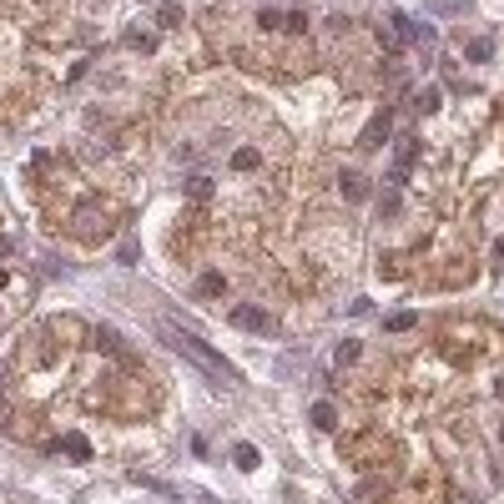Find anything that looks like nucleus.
<instances>
[{"mask_svg": "<svg viewBox=\"0 0 504 504\" xmlns=\"http://www.w3.org/2000/svg\"><path fill=\"white\" fill-rule=\"evenodd\" d=\"M76 237H86V242H96V237H106V207H96V202H86V207L76 212Z\"/></svg>", "mask_w": 504, "mask_h": 504, "instance_id": "2", "label": "nucleus"}, {"mask_svg": "<svg viewBox=\"0 0 504 504\" xmlns=\"http://www.w3.org/2000/svg\"><path fill=\"white\" fill-rule=\"evenodd\" d=\"M6 424H11V404H6V399H0V429H6Z\"/></svg>", "mask_w": 504, "mask_h": 504, "instance_id": "18", "label": "nucleus"}, {"mask_svg": "<svg viewBox=\"0 0 504 504\" xmlns=\"http://www.w3.org/2000/svg\"><path fill=\"white\" fill-rule=\"evenodd\" d=\"M232 459H237V469H257V449H252V444H237Z\"/></svg>", "mask_w": 504, "mask_h": 504, "instance_id": "13", "label": "nucleus"}, {"mask_svg": "<svg viewBox=\"0 0 504 504\" xmlns=\"http://www.w3.org/2000/svg\"><path fill=\"white\" fill-rule=\"evenodd\" d=\"M414 323H419V318H414V313H394V318H388V323H383V328H388V333H409V328H414Z\"/></svg>", "mask_w": 504, "mask_h": 504, "instance_id": "14", "label": "nucleus"}, {"mask_svg": "<svg viewBox=\"0 0 504 504\" xmlns=\"http://www.w3.org/2000/svg\"><path fill=\"white\" fill-rule=\"evenodd\" d=\"M257 161H262V151H257V146H237V151H232V166H237V172H252Z\"/></svg>", "mask_w": 504, "mask_h": 504, "instance_id": "9", "label": "nucleus"}, {"mask_svg": "<svg viewBox=\"0 0 504 504\" xmlns=\"http://www.w3.org/2000/svg\"><path fill=\"white\" fill-rule=\"evenodd\" d=\"M0 288H6V272H0Z\"/></svg>", "mask_w": 504, "mask_h": 504, "instance_id": "21", "label": "nucleus"}, {"mask_svg": "<svg viewBox=\"0 0 504 504\" xmlns=\"http://www.w3.org/2000/svg\"><path fill=\"white\" fill-rule=\"evenodd\" d=\"M489 55H494V41L489 36H474L469 41V61H489Z\"/></svg>", "mask_w": 504, "mask_h": 504, "instance_id": "11", "label": "nucleus"}, {"mask_svg": "<svg viewBox=\"0 0 504 504\" xmlns=\"http://www.w3.org/2000/svg\"><path fill=\"white\" fill-rule=\"evenodd\" d=\"M313 429H338V409H333V404H313Z\"/></svg>", "mask_w": 504, "mask_h": 504, "instance_id": "7", "label": "nucleus"}, {"mask_svg": "<svg viewBox=\"0 0 504 504\" xmlns=\"http://www.w3.org/2000/svg\"><path fill=\"white\" fill-rule=\"evenodd\" d=\"M232 323L247 328V333H272V313H262V308H252V303H237V308H232Z\"/></svg>", "mask_w": 504, "mask_h": 504, "instance_id": "4", "label": "nucleus"}, {"mask_svg": "<svg viewBox=\"0 0 504 504\" xmlns=\"http://www.w3.org/2000/svg\"><path fill=\"white\" fill-rule=\"evenodd\" d=\"M197 293H202V298H217V293H227V277H222V272H202Z\"/></svg>", "mask_w": 504, "mask_h": 504, "instance_id": "8", "label": "nucleus"}, {"mask_svg": "<svg viewBox=\"0 0 504 504\" xmlns=\"http://www.w3.org/2000/svg\"><path fill=\"white\" fill-rule=\"evenodd\" d=\"M61 449H66L71 459H81V464L91 459V444H86V434H66V439H61Z\"/></svg>", "mask_w": 504, "mask_h": 504, "instance_id": "6", "label": "nucleus"}, {"mask_svg": "<svg viewBox=\"0 0 504 504\" xmlns=\"http://www.w3.org/2000/svg\"><path fill=\"white\" fill-rule=\"evenodd\" d=\"M414 156H419V141H414V136H404V141H399V151H394V166H388V182H394V187H399V182L409 177Z\"/></svg>", "mask_w": 504, "mask_h": 504, "instance_id": "5", "label": "nucleus"}, {"mask_svg": "<svg viewBox=\"0 0 504 504\" xmlns=\"http://www.w3.org/2000/svg\"><path fill=\"white\" fill-rule=\"evenodd\" d=\"M161 338H166V348L172 353H182V358H192L207 378H222V383H237V368L222 358V353H212L197 333H187V328H177V323H161Z\"/></svg>", "mask_w": 504, "mask_h": 504, "instance_id": "1", "label": "nucleus"}, {"mask_svg": "<svg viewBox=\"0 0 504 504\" xmlns=\"http://www.w3.org/2000/svg\"><path fill=\"white\" fill-rule=\"evenodd\" d=\"M388 132H394V111H388V106H383V111H378V117H373V122L363 127V136H358V146H363V151H378V146L388 141Z\"/></svg>", "mask_w": 504, "mask_h": 504, "instance_id": "3", "label": "nucleus"}, {"mask_svg": "<svg viewBox=\"0 0 504 504\" xmlns=\"http://www.w3.org/2000/svg\"><path fill=\"white\" fill-rule=\"evenodd\" d=\"M6 252H11V237H6V232H0V257H6Z\"/></svg>", "mask_w": 504, "mask_h": 504, "instance_id": "19", "label": "nucleus"}, {"mask_svg": "<svg viewBox=\"0 0 504 504\" xmlns=\"http://www.w3.org/2000/svg\"><path fill=\"white\" fill-rule=\"evenodd\" d=\"M127 41H132V45H136V50H156V36H146V31H132V36H127Z\"/></svg>", "mask_w": 504, "mask_h": 504, "instance_id": "16", "label": "nucleus"}, {"mask_svg": "<svg viewBox=\"0 0 504 504\" xmlns=\"http://www.w3.org/2000/svg\"><path fill=\"white\" fill-rule=\"evenodd\" d=\"M429 11H434V16H459V11H469V6H464V0H434Z\"/></svg>", "mask_w": 504, "mask_h": 504, "instance_id": "15", "label": "nucleus"}, {"mask_svg": "<svg viewBox=\"0 0 504 504\" xmlns=\"http://www.w3.org/2000/svg\"><path fill=\"white\" fill-rule=\"evenodd\" d=\"M156 26H161V31H177V26H182V11H177V6H161V11H156Z\"/></svg>", "mask_w": 504, "mask_h": 504, "instance_id": "12", "label": "nucleus"}, {"mask_svg": "<svg viewBox=\"0 0 504 504\" xmlns=\"http://www.w3.org/2000/svg\"><path fill=\"white\" fill-rule=\"evenodd\" d=\"M343 197H348V202H368V182L348 172V177H343Z\"/></svg>", "mask_w": 504, "mask_h": 504, "instance_id": "10", "label": "nucleus"}, {"mask_svg": "<svg viewBox=\"0 0 504 504\" xmlns=\"http://www.w3.org/2000/svg\"><path fill=\"white\" fill-rule=\"evenodd\" d=\"M353 358H358V343H353V338H348V343H338V363H353Z\"/></svg>", "mask_w": 504, "mask_h": 504, "instance_id": "17", "label": "nucleus"}, {"mask_svg": "<svg viewBox=\"0 0 504 504\" xmlns=\"http://www.w3.org/2000/svg\"><path fill=\"white\" fill-rule=\"evenodd\" d=\"M0 388H6V363H0Z\"/></svg>", "mask_w": 504, "mask_h": 504, "instance_id": "20", "label": "nucleus"}]
</instances>
